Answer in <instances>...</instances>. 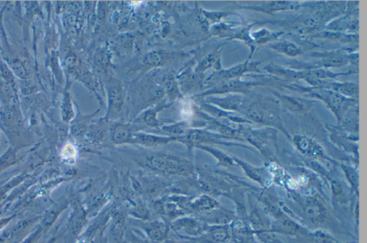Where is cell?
<instances>
[{"label":"cell","mask_w":367,"mask_h":243,"mask_svg":"<svg viewBox=\"0 0 367 243\" xmlns=\"http://www.w3.org/2000/svg\"><path fill=\"white\" fill-rule=\"evenodd\" d=\"M171 55L161 52H153L147 55L144 58L143 61L148 66H160L164 64L166 61H169Z\"/></svg>","instance_id":"obj_13"},{"label":"cell","mask_w":367,"mask_h":243,"mask_svg":"<svg viewBox=\"0 0 367 243\" xmlns=\"http://www.w3.org/2000/svg\"><path fill=\"white\" fill-rule=\"evenodd\" d=\"M139 163L147 169L166 176H187L192 173V165L187 160L169 154H151Z\"/></svg>","instance_id":"obj_1"},{"label":"cell","mask_w":367,"mask_h":243,"mask_svg":"<svg viewBox=\"0 0 367 243\" xmlns=\"http://www.w3.org/2000/svg\"><path fill=\"white\" fill-rule=\"evenodd\" d=\"M219 207V204L213 197L208 195H203L197 197L190 202L187 205V210L195 213L204 214L212 211Z\"/></svg>","instance_id":"obj_10"},{"label":"cell","mask_w":367,"mask_h":243,"mask_svg":"<svg viewBox=\"0 0 367 243\" xmlns=\"http://www.w3.org/2000/svg\"><path fill=\"white\" fill-rule=\"evenodd\" d=\"M313 239L316 243H338L334 241V238L330 237L327 234L322 232L315 233L313 235Z\"/></svg>","instance_id":"obj_16"},{"label":"cell","mask_w":367,"mask_h":243,"mask_svg":"<svg viewBox=\"0 0 367 243\" xmlns=\"http://www.w3.org/2000/svg\"><path fill=\"white\" fill-rule=\"evenodd\" d=\"M108 97H109L108 115L119 113L123 105L122 90L120 86L113 85L108 87Z\"/></svg>","instance_id":"obj_11"},{"label":"cell","mask_w":367,"mask_h":243,"mask_svg":"<svg viewBox=\"0 0 367 243\" xmlns=\"http://www.w3.org/2000/svg\"><path fill=\"white\" fill-rule=\"evenodd\" d=\"M231 239L229 225H212L207 227L201 236L192 240L200 243H226Z\"/></svg>","instance_id":"obj_4"},{"label":"cell","mask_w":367,"mask_h":243,"mask_svg":"<svg viewBox=\"0 0 367 243\" xmlns=\"http://www.w3.org/2000/svg\"><path fill=\"white\" fill-rule=\"evenodd\" d=\"M135 133L133 127L126 123H115L110 129L111 141L116 145L132 144Z\"/></svg>","instance_id":"obj_6"},{"label":"cell","mask_w":367,"mask_h":243,"mask_svg":"<svg viewBox=\"0 0 367 243\" xmlns=\"http://www.w3.org/2000/svg\"><path fill=\"white\" fill-rule=\"evenodd\" d=\"M129 238L132 243H150L146 238L141 237L140 235L136 234L134 232H129Z\"/></svg>","instance_id":"obj_17"},{"label":"cell","mask_w":367,"mask_h":243,"mask_svg":"<svg viewBox=\"0 0 367 243\" xmlns=\"http://www.w3.org/2000/svg\"><path fill=\"white\" fill-rule=\"evenodd\" d=\"M207 227L200 218L188 216L176 218L170 225V228L178 235L192 241L201 236Z\"/></svg>","instance_id":"obj_2"},{"label":"cell","mask_w":367,"mask_h":243,"mask_svg":"<svg viewBox=\"0 0 367 243\" xmlns=\"http://www.w3.org/2000/svg\"><path fill=\"white\" fill-rule=\"evenodd\" d=\"M90 135L91 137L92 140L100 141L104 137L106 134V127H105L104 123L102 122L93 124L90 129Z\"/></svg>","instance_id":"obj_14"},{"label":"cell","mask_w":367,"mask_h":243,"mask_svg":"<svg viewBox=\"0 0 367 243\" xmlns=\"http://www.w3.org/2000/svg\"><path fill=\"white\" fill-rule=\"evenodd\" d=\"M167 105H160L153 109L147 110L142 116V120L147 126L150 127H158L161 124V122L157 118V113L161 110L166 108Z\"/></svg>","instance_id":"obj_12"},{"label":"cell","mask_w":367,"mask_h":243,"mask_svg":"<svg viewBox=\"0 0 367 243\" xmlns=\"http://www.w3.org/2000/svg\"><path fill=\"white\" fill-rule=\"evenodd\" d=\"M205 224L207 225H229L233 220L234 215L230 211L219 207L208 212L202 214L200 218Z\"/></svg>","instance_id":"obj_7"},{"label":"cell","mask_w":367,"mask_h":243,"mask_svg":"<svg viewBox=\"0 0 367 243\" xmlns=\"http://www.w3.org/2000/svg\"><path fill=\"white\" fill-rule=\"evenodd\" d=\"M183 136H161L156 134L136 132L132 144L147 147H158L176 141L182 142Z\"/></svg>","instance_id":"obj_5"},{"label":"cell","mask_w":367,"mask_h":243,"mask_svg":"<svg viewBox=\"0 0 367 243\" xmlns=\"http://www.w3.org/2000/svg\"><path fill=\"white\" fill-rule=\"evenodd\" d=\"M186 128H187V125H186L185 123L182 122L172 124L170 126H165V127H163V130L171 134H183Z\"/></svg>","instance_id":"obj_15"},{"label":"cell","mask_w":367,"mask_h":243,"mask_svg":"<svg viewBox=\"0 0 367 243\" xmlns=\"http://www.w3.org/2000/svg\"><path fill=\"white\" fill-rule=\"evenodd\" d=\"M303 217L312 224H321L326 218V211L318 202H310L305 205L303 210Z\"/></svg>","instance_id":"obj_9"},{"label":"cell","mask_w":367,"mask_h":243,"mask_svg":"<svg viewBox=\"0 0 367 243\" xmlns=\"http://www.w3.org/2000/svg\"><path fill=\"white\" fill-rule=\"evenodd\" d=\"M272 231L287 236H300L305 233L303 230L290 219L279 216L272 227Z\"/></svg>","instance_id":"obj_8"},{"label":"cell","mask_w":367,"mask_h":243,"mask_svg":"<svg viewBox=\"0 0 367 243\" xmlns=\"http://www.w3.org/2000/svg\"><path fill=\"white\" fill-rule=\"evenodd\" d=\"M135 223L145 233L147 238L153 242H164L167 239L170 231V225L161 220H136Z\"/></svg>","instance_id":"obj_3"},{"label":"cell","mask_w":367,"mask_h":243,"mask_svg":"<svg viewBox=\"0 0 367 243\" xmlns=\"http://www.w3.org/2000/svg\"><path fill=\"white\" fill-rule=\"evenodd\" d=\"M164 243H177V242H175V241H171V240H167L166 239V241H164L163 242Z\"/></svg>","instance_id":"obj_18"}]
</instances>
